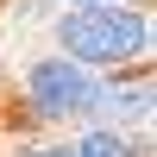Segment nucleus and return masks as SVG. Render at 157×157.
Listing matches in <instances>:
<instances>
[{
	"label": "nucleus",
	"mask_w": 157,
	"mask_h": 157,
	"mask_svg": "<svg viewBox=\"0 0 157 157\" xmlns=\"http://www.w3.org/2000/svg\"><path fill=\"white\" fill-rule=\"evenodd\" d=\"M44 157H69V151H44Z\"/></svg>",
	"instance_id": "4"
},
{
	"label": "nucleus",
	"mask_w": 157,
	"mask_h": 157,
	"mask_svg": "<svg viewBox=\"0 0 157 157\" xmlns=\"http://www.w3.org/2000/svg\"><path fill=\"white\" fill-rule=\"evenodd\" d=\"M63 50H69V63H82V69H107V63H126V57H145L151 44V25L145 13L132 6H82L63 19Z\"/></svg>",
	"instance_id": "1"
},
{
	"label": "nucleus",
	"mask_w": 157,
	"mask_h": 157,
	"mask_svg": "<svg viewBox=\"0 0 157 157\" xmlns=\"http://www.w3.org/2000/svg\"><path fill=\"white\" fill-rule=\"evenodd\" d=\"M25 88H32V107L38 113H50V120H63V113H94L101 101V82L82 69V63H69V57H44L32 75H25Z\"/></svg>",
	"instance_id": "2"
},
{
	"label": "nucleus",
	"mask_w": 157,
	"mask_h": 157,
	"mask_svg": "<svg viewBox=\"0 0 157 157\" xmlns=\"http://www.w3.org/2000/svg\"><path fill=\"white\" fill-rule=\"evenodd\" d=\"M82 6H101V0H82Z\"/></svg>",
	"instance_id": "5"
},
{
	"label": "nucleus",
	"mask_w": 157,
	"mask_h": 157,
	"mask_svg": "<svg viewBox=\"0 0 157 157\" xmlns=\"http://www.w3.org/2000/svg\"><path fill=\"white\" fill-rule=\"evenodd\" d=\"M69 157H132V151L120 145V132H88V138H82Z\"/></svg>",
	"instance_id": "3"
}]
</instances>
